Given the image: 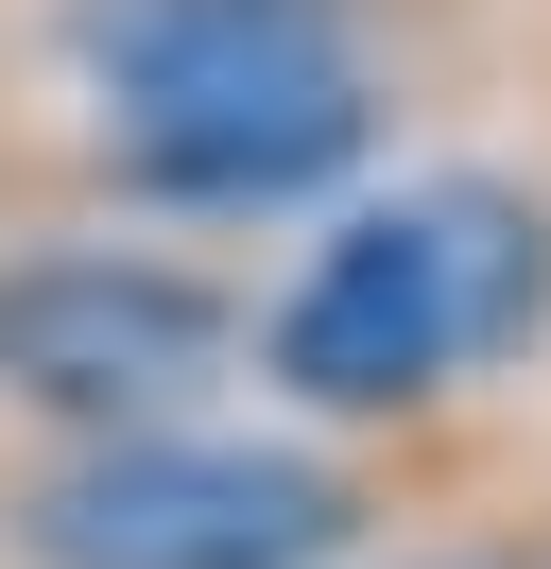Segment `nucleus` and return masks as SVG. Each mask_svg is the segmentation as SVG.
Returning <instances> with one entry per match:
<instances>
[{"label":"nucleus","instance_id":"obj_1","mask_svg":"<svg viewBox=\"0 0 551 569\" xmlns=\"http://www.w3.org/2000/svg\"><path fill=\"white\" fill-rule=\"evenodd\" d=\"M482 52L500 0H0V224H328Z\"/></svg>","mask_w":551,"mask_h":569},{"label":"nucleus","instance_id":"obj_2","mask_svg":"<svg viewBox=\"0 0 551 569\" xmlns=\"http://www.w3.org/2000/svg\"><path fill=\"white\" fill-rule=\"evenodd\" d=\"M551 346V173L500 156H431L379 173L310 224V259L259 293V380L293 397V431H465V397H500Z\"/></svg>","mask_w":551,"mask_h":569},{"label":"nucleus","instance_id":"obj_5","mask_svg":"<svg viewBox=\"0 0 551 569\" xmlns=\"http://www.w3.org/2000/svg\"><path fill=\"white\" fill-rule=\"evenodd\" d=\"M362 569H551V483H500V500H465V518L397 535V552H362Z\"/></svg>","mask_w":551,"mask_h":569},{"label":"nucleus","instance_id":"obj_3","mask_svg":"<svg viewBox=\"0 0 551 569\" xmlns=\"http://www.w3.org/2000/svg\"><path fill=\"white\" fill-rule=\"evenodd\" d=\"M500 500L482 431H103V449H18L0 431V569H362L397 535Z\"/></svg>","mask_w":551,"mask_h":569},{"label":"nucleus","instance_id":"obj_4","mask_svg":"<svg viewBox=\"0 0 551 569\" xmlns=\"http://www.w3.org/2000/svg\"><path fill=\"white\" fill-rule=\"evenodd\" d=\"M224 380H259V277H241L224 242L0 224V431H18V449L190 431Z\"/></svg>","mask_w":551,"mask_h":569}]
</instances>
